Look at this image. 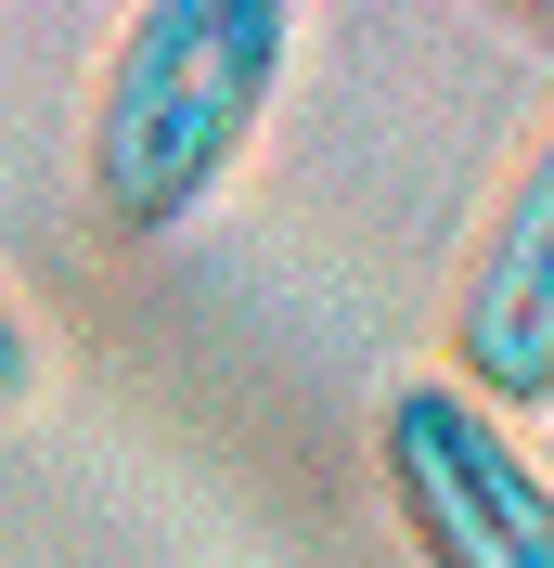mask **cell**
I'll return each instance as SVG.
<instances>
[{
	"instance_id": "obj_3",
	"label": "cell",
	"mask_w": 554,
	"mask_h": 568,
	"mask_svg": "<svg viewBox=\"0 0 554 568\" xmlns=\"http://www.w3.org/2000/svg\"><path fill=\"white\" fill-rule=\"evenodd\" d=\"M439 375L516 426L554 414V116L516 142V169L464 233V272L439 297Z\"/></svg>"
},
{
	"instance_id": "obj_2",
	"label": "cell",
	"mask_w": 554,
	"mask_h": 568,
	"mask_svg": "<svg viewBox=\"0 0 554 568\" xmlns=\"http://www.w3.org/2000/svg\"><path fill=\"white\" fill-rule=\"evenodd\" d=\"M375 491L413 568H554V465L516 414L451 388L439 362L375 388Z\"/></svg>"
},
{
	"instance_id": "obj_1",
	"label": "cell",
	"mask_w": 554,
	"mask_h": 568,
	"mask_svg": "<svg viewBox=\"0 0 554 568\" xmlns=\"http://www.w3.org/2000/svg\"><path fill=\"white\" fill-rule=\"evenodd\" d=\"M297 0H142L104 39L78 181L116 246H155L219 207V181L258 155L284 78H297Z\"/></svg>"
},
{
	"instance_id": "obj_4",
	"label": "cell",
	"mask_w": 554,
	"mask_h": 568,
	"mask_svg": "<svg viewBox=\"0 0 554 568\" xmlns=\"http://www.w3.org/2000/svg\"><path fill=\"white\" fill-rule=\"evenodd\" d=\"M39 375H52V336H39V311L0 284V414H27V400H39Z\"/></svg>"
}]
</instances>
